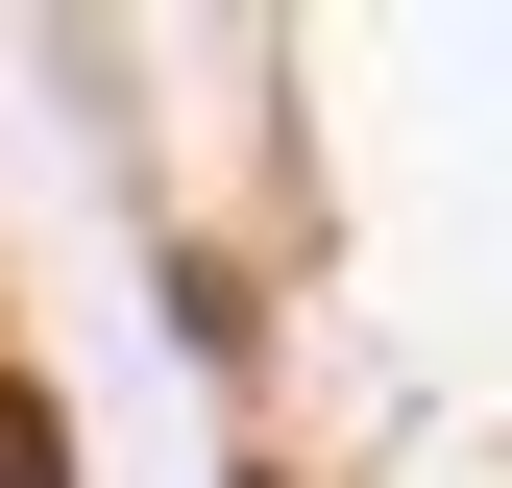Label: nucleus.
Returning a JSON list of instances; mask_svg holds the SVG:
<instances>
[{
  "label": "nucleus",
  "instance_id": "obj_1",
  "mask_svg": "<svg viewBox=\"0 0 512 488\" xmlns=\"http://www.w3.org/2000/svg\"><path fill=\"white\" fill-rule=\"evenodd\" d=\"M0 488H74V415H49L25 366H0Z\"/></svg>",
  "mask_w": 512,
  "mask_h": 488
}]
</instances>
